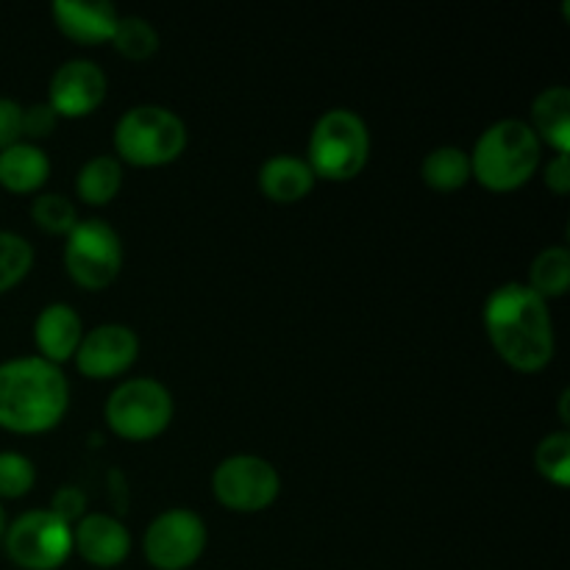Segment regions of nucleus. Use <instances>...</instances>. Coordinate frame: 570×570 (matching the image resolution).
I'll list each match as a JSON object with an SVG mask.
<instances>
[{
	"label": "nucleus",
	"mask_w": 570,
	"mask_h": 570,
	"mask_svg": "<svg viewBox=\"0 0 570 570\" xmlns=\"http://www.w3.org/2000/svg\"><path fill=\"white\" fill-rule=\"evenodd\" d=\"M484 332L495 354L521 373H538L554 360V321L549 301L529 284L507 282L484 301Z\"/></svg>",
	"instance_id": "f257e3e1"
},
{
	"label": "nucleus",
	"mask_w": 570,
	"mask_h": 570,
	"mask_svg": "<svg viewBox=\"0 0 570 570\" xmlns=\"http://www.w3.org/2000/svg\"><path fill=\"white\" fill-rule=\"evenodd\" d=\"M70 406V384L59 365L42 356L0 362V429L42 434L59 426Z\"/></svg>",
	"instance_id": "f03ea898"
},
{
	"label": "nucleus",
	"mask_w": 570,
	"mask_h": 570,
	"mask_svg": "<svg viewBox=\"0 0 570 570\" xmlns=\"http://www.w3.org/2000/svg\"><path fill=\"white\" fill-rule=\"evenodd\" d=\"M471 173L490 193H512L538 173L543 142L527 120L507 117L484 128L471 154Z\"/></svg>",
	"instance_id": "7ed1b4c3"
},
{
	"label": "nucleus",
	"mask_w": 570,
	"mask_h": 570,
	"mask_svg": "<svg viewBox=\"0 0 570 570\" xmlns=\"http://www.w3.org/2000/svg\"><path fill=\"white\" fill-rule=\"evenodd\" d=\"M371 159V131L354 109H328L317 117L309 134L306 165L315 178L351 181Z\"/></svg>",
	"instance_id": "20e7f679"
},
{
	"label": "nucleus",
	"mask_w": 570,
	"mask_h": 570,
	"mask_svg": "<svg viewBox=\"0 0 570 570\" xmlns=\"http://www.w3.org/2000/svg\"><path fill=\"white\" fill-rule=\"evenodd\" d=\"M187 148V126L167 106L139 104L115 126L117 159L134 167H161L176 161Z\"/></svg>",
	"instance_id": "39448f33"
},
{
	"label": "nucleus",
	"mask_w": 570,
	"mask_h": 570,
	"mask_svg": "<svg viewBox=\"0 0 570 570\" xmlns=\"http://www.w3.org/2000/svg\"><path fill=\"white\" fill-rule=\"evenodd\" d=\"M173 412V395L159 379H126L106 399V423L117 438L131 443L159 438L170 426Z\"/></svg>",
	"instance_id": "423d86ee"
},
{
	"label": "nucleus",
	"mask_w": 570,
	"mask_h": 570,
	"mask_svg": "<svg viewBox=\"0 0 570 570\" xmlns=\"http://www.w3.org/2000/svg\"><path fill=\"white\" fill-rule=\"evenodd\" d=\"M3 546L22 570H56L72 554V527L50 510H28L6 527Z\"/></svg>",
	"instance_id": "0eeeda50"
},
{
	"label": "nucleus",
	"mask_w": 570,
	"mask_h": 570,
	"mask_svg": "<svg viewBox=\"0 0 570 570\" xmlns=\"http://www.w3.org/2000/svg\"><path fill=\"white\" fill-rule=\"evenodd\" d=\"M65 265L72 282L83 289H106L122 267V239L100 217L78 220L67 234Z\"/></svg>",
	"instance_id": "6e6552de"
},
{
	"label": "nucleus",
	"mask_w": 570,
	"mask_h": 570,
	"mask_svg": "<svg viewBox=\"0 0 570 570\" xmlns=\"http://www.w3.org/2000/svg\"><path fill=\"white\" fill-rule=\"evenodd\" d=\"M212 493L232 512H262L282 493V476L262 456L234 454L212 473Z\"/></svg>",
	"instance_id": "1a4fd4ad"
},
{
	"label": "nucleus",
	"mask_w": 570,
	"mask_h": 570,
	"mask_svg": "<svg viewBox=\"0 0 570 570\" xmlns=\"http://www.w3.org/2000/svg\"><path fill=\"white\" fill-rule=\"evenodd\" d=\"M206 549V523L198 512L173 507L148 523L142 538L145 560L156 570H187Z\"/></svg>",
	"instance_id": "9d476101"
},
{
	"label": "nucleus",
	"mask_w": 570,
	"mask_h": 570,
	"mask_svg": "<svg viewBox=\"0 0 570 570\" xmlns=\"http://www.w3.org/2000/svg\"><path fill=\"white\" fill-rule=\"evenodd\" d=\"M139 337L134 328L122 323H104L92 332H83L81 345L76 351V367L87 379H115L126 373L137 362Z\"/></svg>",
	"instance_id": "9b49d317"
},
{
	"label": "nucleus",
	"mask_w": 570,
	"mask_h": 570,
	"mask_svg": "<svg viewBox=\"0 0 570 570\" xmlns=\"http://www.w3.org/2000/svg\"><path fill=\"white\" fill-rule=\"evenodd\" d=\"M106 72L89 59H70L50 76L48 104L59 117H87L104 104Z\"/></svg>",
	"instance_id": "f8f14e48"
},
{
	"label": "nucleus",
	"mask_w": 570,
	"mask_h": 570,
	"mask_svg": "<svg viewBox=\"0 0 570 570\" xmlns=\"http://www.w3.org/2000/svg\"><path fill=\"white\" fill-rule=\"evenodd\" d=\"M72 551H78L95 568H115L126 562L131 551V532L117 518L87 512L72 527Z\"/></svg>",
	"instance_id": "ddd939ff"
},
{
	"label": "nucleus",
	"mask_w": 570,
	"mask_h": 570,
	"mask_svg": "<svg viewBox=\"0 0 570 570\" xmlns=\"http://www.w3.org/2000/svg\"><path fill=\"white\" fill-rule=\"evenodd\" d=\"M50 14L67 39L81 45L111 42V33L120 20L115 3L109 0H53Z\"/></svg>",
	"instance_id": "4468645a"
},
{
	"label": "nucleus",
	"mask_w": 570,
	"mask_h": 570,
	"mask_svg": "<svg viewBox=\"0 0 570 570\" xmlns=\"http://www.w3.org/2000/svg\"><path fill=\"white\" fill-rule=\"evenodd\" d=\"M83 323L70 304H48L33 321V343H37L39 356L53 365L72 360L81 345Z\"/></svg>",
	"instance_id": "2eb2a0df"
},
{
	"label": "nucleus",
	"mask_w": 570,
	"mask_h": 570,
	"mask_svg": "<svg viewBox=\"0 0 570 570\" xmlns=\"http://www.w3.org/2000/svg\"><path fill=\"white\" fill-rule=\"evenodd\" d=\"M315 173L306 165V159L295 154L271 156L259 167V187L273 204H298L315 187Z\"/></svg>",
	"instance_id": "dca6fc26"
},
{
	"label": "nucleus",
	"mask_w": 570,
	"mask_h": 570,
	"mask_svg": "<svg viewBox=\"0 0 570 570\" xmlns=\"http://www.w3.org/2000/svg\"><path fill=\"white\" fill-rule=\"evenodd\" d=\"M532 131L554 154H570V89L566 83L546 87L532 104Z\"/></svg>",
	"instance_id": "f3484780"
},
{
	"label": "nucleus",
	"mask_w": 570,
	"mask_h": 570,
	"mask_svg": "<svg viewBox=\"0 0 570 570\" xmlns=\"http://www.w3.org/2000/svg\"><path fill=\"white\" fill-rule=\"evenodd\" d=\"M50 176V159L39 145L17 142L0 150V184L9 193H37Z\"/></svg>",
	"instance_id": "a211bd4d"
},
{
	"label": "nucleus",
	"mask_w": 570,
	"mask_h": 570,
	"mask_svg": "<svg viewBox=\"0 0 570 570\" xmlns=\"http://www.w3.org/2000/svg\"><path fill=\"white\" fill-rule=\"evenodd\" d=\"M421 176L426 187L438 189V193H454L473 178L471 156L456 145H440L423 156Z\"/></svg>",
	"instance_id": "6ab92c4d"
},
{
	"label": "nucleus",
	"mask_w": 570,
	"mask_h": 570,
	"mask_svg": "<svg viewBox=\"0 0 570 570\" xmlns=\"http://www.w3.org/2000/svg\"><path fill=\"white\" fill-rule=\"evenodd\" d=\"M122 187V161L117 156H92L76 176V193L83 204L106 206Z\"/></svg>",
	"instance_id": "aec40b11"
},
{
	"label": "nucleus",
	"mask_w": 570,
	"mask_h": 570,
	"mask_svg": "<svg viewBox=\"0 0 570 570\" xmlns=\"http://www.w3.org/2000/svg\"><path fill=\"white\" fill-rule=\"evenodd\" d=\"M529 287L543 301L562 298L570 289V254L566 245H551L534 256L529 267Z\"/></svg>",
	"instance_id": "412c9836"
},
{
	"label": "nucleus",
	"mask_w": 570,
	"mask_h": 570,
	"mask_svg": "<svg viewBox=\"0 0 570 570\" xmlns=\"http://www.w3.org/2000/svg\"><path fill=\"white\" fill-rule=\"evenodd\" d=\"M111 45L128 61H145L159 50V31L145 17L126 14L117 20L115 33H111Z\"/></svg>",
	"instance_id": "4be33fe9"
},
{
	"label": "nucleus",
	"mask_w": 570,
	"mask_h": 570,
	"mask_svg": "<svg viewBox=\"0 0 570 570\" xmlns=\"http://www.w3.org/2000/svg\"><path fill=\"white\" fill-rule=\"evenodd\" d=\"M534 465H538L540 476L549 479L557 488H568L570 484V434L562 432L546 434L534 451Z\"/></svg>",
	"instance_id": "5701e85b"
},
{
	"label": "nucleus",
	"mask_w": 570,
	"mask_h": 570,
	"mask_svg": "<svg viewBox=\"0 0 570 570\" xmlns=\"http://www.w3.org/2000/svg\"><path fill=\"white\" fill-rule=\"evenodd\" d=\"M33 265V248L14 232H0V293L17 287Z\"/></svg>",
	"instance_id": "b1692460"
},
{
	"label": "nucleus",
	"mask_w": 570,
	"mask_h": 570,
	"mask_svg": "<svg viewBox=\"0 0 570 570\" xmlns=\"http://www.w3.org/2000/svg\"><path fill=\"white\" fill-rule=\"evenodd\" d=\"M31 217L42 232L48 234H70L78 223L76 204H72L67 195L59 193H42L33 198L31 204Z\"/></svg>",
	"instance_id": "393cba45"
},
{
	"label": "nucleus",
	"mask_w": 570,
	"mask_h": 570,
	"mask_svg": "<svg viewBox=\"0 0 570 570\" xmlns=\"http://www.w3.org/2000/svg\"><path fill=\"white\" fill-rule=\"evenodd\" d=\"M37 482V468L26 454L0 451V499H22Z\"/></svg>",
	"instance_id": "a878e982"
},
{
	"label": "nucleus",
	"mask_w": 570,
	"mask_h": 570,
	"mask_svg": "<svg viewBox=\"0 0 570 570\" xmlns=\"http://www.w3.org/2000/svg\"><path fill=\"white\" fill-rule=\"evenodd\" d=\"M56 122H59V115L50 109L48 100H45V104L22 106V137L33 139V145H37V139L50 137Z\"/></svg>",
	"instance_id": "bb28decb"
},
{
	"label": "nucleus",
	"mask_w": 570,
	"mask_h": 570,
	"mask_svg": "<svg viewBox=\"0 0 570 570\" xmlns=\"http://www.w3.org/2000/svg\"><path fill=\"white\" fill-rule=\"evenodd\" d=\"M48 510L56 512V515H59L61 521L70 523V527H76V523L87 515V495H83L76 484H65V488L56 490Z\"/></svg>",
	"instance_id": "cd10ccee"
},
{
	"label": "nucleus",
	"mask_w": 570,
	"mask_h": 570,
	"mask_svg": "<svg viewBox=\"0 0 570 570\" xmlns=\"http://www.w3.org/2000/svg\"><path fill=\"white\" fill-rule=\"evenodd\" d=\"M22 142V106L14 98H0V150Z\"/></svg>",
	"instance_id": "c85d7f7f"
},
{
	"label": "nucleus",
	"mask_w": 570,
	"mask_h": 570,
	"mask_svg": "<svg viewBox=\"0 0 570 570\" xmlns=\"http://www.w3.org/2000/svg\"><path fill=\"white\" fill-rule=\"evenodd\" d=\"M546 187L557 195H566L570 189V154H554V159L543 170Z\"/></svg>",
	"instance_id": "c756f323"
},
{
	"label": "nucleus",
	"mask_w": 570,
	"mask_h": 570,
	"mask_svg": "<svg viewBox=\"0 0 570 570\" xmlns=\"http://www.w3.org/2000/svg\"><path fill=\"white\" fill-rule=\"evenodd\" d=\"M568 399H570V390H562V395H560V415H562V423L570 421V415H568Z\"/></svg>",
	"instance_id": "7c9ffc66"
},
{
	"label": "nucleus",
	"mask_w": 570,
	"mask_h": 570,
	"mask_svg": "<svg viewBox=\"0 0 570 570\" xmlns=\"http://www.w3.org/2000/svg\"><path fill=\"white\" fill-rule=\"evenodd\" d=\"M6 527H9V521H6V510H3V504H0V540H3Z\"/></svg>",
	"instance_id": "2f4dec72"
}]
</instances>
